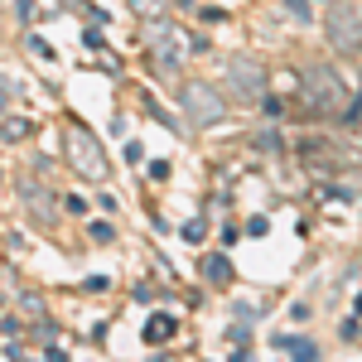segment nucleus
I'll use <instances>...</instances> for the list:
<instances>
[{"label": "nucleus", "instance_id": "nucleus-1", "mask_svg": "<svg viewBox=\"0 0 362 362\" xmlns=\"http://www.w3.org/2000/svg\"><path fill=\"white\" fill-rule=\"evenodd\" d=\"M63 160L73 165V174L78 179H92V184H102L107 179V150H102V140L87 131L83 121H68L63 126Z\"/></svg>", "mask_w": 362, "mask_h": 362}, {"label": "nucleus", "instance_id": "nucleus-2", "mask_svg": "<svg viewBox=\"0 0 362 362\" xmlns=\"http://www.w3.org/2000/svg\"><path fill=\"white\" fill-rule=\"evenodd\" d=\"M174 97H179L184 116H189V126H198V131L218 126V121L227 116V102H223V92H218L213 83H184V87H174Z\"/></svg>", "mask_w": 362, "mask_h": 362}, {"label": "nucleus", "instance_id": "nucleus-3", "mask_svg": "<svg viewBox=\"0 0 362 362\" xmlns=\"http://www.w3.org/2000/svg\"><path fill=\"white\" fill-rule=\"evenodd\" d=\"M324 39H329V49H338V54H358L362 49V10L353 0H334L324 10Z\"/></svg>", "mask_w": 362, "mask_h": 362}, {"label": "nucleus", "instance_id": "nucleus-4", "mask_svg": "<svg viewBox=\"0 0 362 362\" xmlns=\"http://www.w3.org/2000/svg\"><path fill=\"white\" fill-rule=\"evenodd\" d=\"M305 102L319 116H334L348 102V87H343V78H338L334 68H309L305 73Z\"/></svg>", "mask_w": 362, "mask_h": 362}, {"label": "nucleus", "instance_id": "nucleus-5", "mask_svg": "<svg viewBox=\"0 0 362 362\" xmlns=\"http://www.w3.org/2000/svg\"><path fill=\"white\" fill-rule=\"evenodd\" d=\"M227 87L237 102H261L266 97V68L251 54H232L227 58Z\"/></svg>", "mask_w": 362, "mask_h": 362}, {"label": "nucleus", "instance_id": "nucleus-6", "mask_svg": "<svg viewBox=\"0 0 362 362\" xmlns=\"http://www.w3.org/2000/svg\"><path fill=\"white\" fill-rule=\"evenodd\" d=\"M20 198H25V208H29V213H34V218H39L44 227L54 223V208H49V194H44V189H39L34 179H20Z\"/></svg>", "mask_w": 362, "mask_h": 362}, {"label": "nucleus", "instance_id": "nucleus-7", "mask_svg": "<svg viewBox=\"0 0 362 362\" xmlns=\"http://www.w3.org/2000/svg\"><path fill=\"white\" fill-rule=\"evenodd\" d=\"M174 334H179V319H174V314H150V324L140 329V338H145L150 348H160V343H169Z\"/></svg>", "mask_w": 362, "mask_h": 362}, {"label": "nucleus", "instance_id": "nucleus-8", "mask_svg": "<svg viewBox=\"0 0 362 362\" xmlns=\"http://www.w3.org/2000/svg\"><path fill=\"white\" fill-rule=\"evenodd\" d=\"M34 136V121L29 116H5V126H0V140L5 145H20V140Z\"/></svg>", "mask_w": 362, "mask_h": 362}, {"label": "nucleus", "instance_id": "nucleus-9", "mask_svg": "<svg viewBox=\"0 0 362 362\" xmlns=\"http://www.w3.org/2000/svg\"><path fill=\"white\" fill-rule=\"evenodd\" d=\"M276 348H285V353H295V358H319V343L314 338H295V334H276Z\"/></svg>", "mask_w": 362, "mask_h": 362}, {"label": "nucleus", "instance_id": "nucleus-10", "mask_svg": "<svg viewBox=\"0 0 362 362\" xmlns=\"http://www.w3.org/2000/svg\"><path fill=\"white\" fill-rule=\"evenodd\" d=\"M203 276L213 280V285H232V261L227 256H208L203 261Z\"/></svg>", "mask_w": 362, "mask_h": 362}, {"label": "nucleus", "instance_id": "nucleus-11", "mask_svg": "<svg viewBox=\"0 0 362 362\" xmlns=\"http://www.w3.org/2000/svg\"><path fill=\"white\" fill-rule=\"evenodd\" d=\"M20 314H29V319H44V295H20Z\"/></svg>", "mask_w": 362, "mask_h": 362}, {"label": "nucleus", "instance_id": "nucleus-12", "mask_svg": "<svg viewBox=\"0 0 362 362\" xmlns=\"http://www.w3.org/2000/svg\"><path fill=\"white\" fill-rule=\"evenodd\" d=\"M63 208H68V213H73V218H83V213H87V198L68 194V198H63Z\"/></svg>", "mask_w": 362, "mask_h": 362}, {"label": "nucleus", "instance_id": "nucleus-13", "mask_svg": "<svg viewBox=\"0 0 362 362\" xmlns=\"http://www.w3.org/2000/svg\"><path fill=\"white\" fill-rule=\"evenodd\" d=\"M34 334L44 338V343H54V338H58V329L49 324V319H34Z\"/></svg>", "mask_w": 362, "mask_h": 362}, {"label": "nucleus", "instance_id": "nucleus-14", "mask_svg": "<svg viewBox=\"0 0 362 362\" xmlns=\"http://www.w3.org/2000/svg\"><path fill=\"white\" fill-rule=\"evenodd\" d=\"M83 290H92V295L102 290V295H107V290H112V280H107V276H87V280H83Z\"/></svg>", "mask_w": 362, "mask_h": 362}, {"label": "nucleus", "instance_id": "nucleus-15", "mask_svg": "<svg viewBox=\"0 0 362 362\" xmlns=\"http://www.w3.org/2000/svg\"><path fill=\"white\" fill-rule=\"evenodd\" d=\"M203 232H208V223H203V218H194V223H184V237H189V242H198Z\"/></svg>", "mask_w": 362, "mask_h": 362}, {"label": "nucleus", "instance_id": "nucleus-16", "mask_svg": "<svg viewBox=\"0 0 362 362\" xmlns=\"http://www.w3.org/2000/svg\"><path fill=\"white\" fill-rule=\"evenodd\" d=\"M285 10H290L295 20H309V0H285Z\"/></svg>", "mask_w": 362, "mask_h": 362}, {"label": "nucleus", "instance_id": "nucleus-17", "mask_svg": "<svg viewBox=\"0 0 362 362\" xmlns=\"http://www.w3.org/2000/svg\"><path fill=\"white\" fill-rule=\"evenodd\" d=\"M116 232H112V223H92V242H112Z\"/></svg>", "mask_w": 362, "mask_h": 362}, {"label": "nucleus", "instance_id": "nucleus-18", "mask_svg": "<svg viewBox=\"0 0 362 362\" xmlns=\"http://www.w3.org/2000/svg\"><path fill=\"white\" fill-rule=\"evenodd\" d=\"M29 49H34V54H39V58H54V49H49V44H44V39H39V34H34V39H29Z\"/></svg>", "mask_w": 362, "mask_h": 362}, {"label": "nucleus", "instance_id": "nucleus-19", "mask_svg": "<svg viewBox=\"0 0 362 362\" xmlns=\"http://www.w3.org/2000/svg\"><path fill=\"white\" fill-rule=\"evenodd\" d=\"M5 107H10V83L0 78V112H5Z\"/></svg>", "mask_w": 362, "mask_h": 362}]
</instances>
